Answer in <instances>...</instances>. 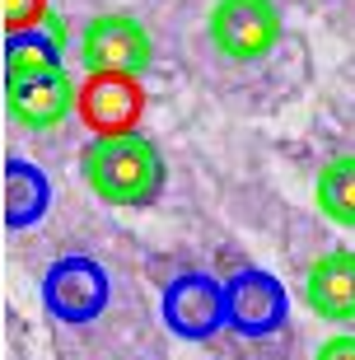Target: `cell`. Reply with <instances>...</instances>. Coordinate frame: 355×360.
Returning a JSON list of instances; mask_svg holds the SVG:
<instances>
[{
	"label": "cell",
	"instance_id": "obj_1",
	"mask_svg": "<svg viewBox=\"0 0 355 360\" xmlns=\"http://www.w3.org/2000/svg\"><path fill=\"white\" fill-rule=\"evenodd\" d=\"M5 103L10 117L28 131H52L75 112V80L61 66L56 33H19L5 38Z\"/></svg>",
	"mask_w": 355,
	"mask_h": 360
},
{
	"label": "cell",
	"instance_id": "obj_2",
	"mask_svg": "<svg viewBox=\"0 0 355 360\" xmlns=\"http://www.w3.org/2000/svg\"><path fill=\"white\" fill-rule=\"evenodd\" d=\"M79 174H84V183L98 201L122 206V211H141V206H155L164 197L169 164H164V150L150 136L108 131L84 146Z\"/></svg>",
	"mask_w": 355,
	"mask_h": 360
},
{
	"label": "cell",
	"instance_id": "obj_3",
	"mask_svg": "<svg viewBox=\"0 0 355 360\" xmlns=\"http://www.w3.org/2000/svg\"><path fill=\"white\" fill-rule=\"evenodd\" d=\"M155 61L150 28L131 14H98L79 33V66L98 80H136Z\"/></svg>",
	"mask_w": 355,
	"mask_h": 360
},
{
	"label": "cell",
	"instance_id": "obj_4",
	"mask_svg": "<svg viewBox=\"0 0 355 360\" xmlns=\"http://www.w3.org/2000/svg\"><path fill=\"white\" fill-rule=\"evenodd\" d=\"M280 33V5L276 0H215L211 10V42L229 61H262L276 52Z\"/></svg>",
	"mask_w": 355,
	"mask_h": 360
},
{
	"label": "cell",
	"instance_id": "obj_5",
	"mask_svg": "<svg viewBox=\"0 0 355 360\" xmlns=\"http://www.w3.org/2000/svg\"><path fill=\"white\" fill-rule=\"evenodd\" d=\"M108 300H112V285H108V271L84 253H66L56 257L47 276H42V304L47 314L61 323H93L103 319Z\"/></svg>",
	"mask_w": 355,
	"mask_h": 360
},
{
	"label": "cell",
	"instance_id": "obj_6",
	"mask_svg": "<svg viewBox=\"0 0 355 360\" xmlns=\"http://www.w3.org/2000/svg\"><path fill=\"white\" fill-rule=\"evenodd\" d=\"M159 314L169 323V333L183 342H211L215 333L229 328V300H224V281L206 276V271H187V276L164 285Z\"/></svg>",
	"mask_w": 355,
	"mask_h": 360
},
{
	"label": "cell",
	"instance_id": "obj_7",
	"mask_svg": "<svg viewBox=\"0 0 355 360\" xmlns=\"http://www.w3.org/2000/svg\"><path fill=\"white\" fill-rule=\"evenodd\" d=\"M224 300H229V333L238 337H271L290 319L285 285L262 267H238L224 281Z\"/></svg>",
	"mask_w": 355,
	"mask_h": 360
},
{
	"label": "cell",
	"instance_id": "obj_8",
	"mask_svg": "<svg viewBox=\"0 0 355 360\" xmlns=\"http://www.w3.org/2000/svg\"><path fill=\"white\" fill-rule=\"evenodd\" d=\"M304 304L328 323H355V253L351 248L314 257V267L304 271Z\"/></svg>",
	"mask_w": 355,
	"mask_h": 360
},
{
	"label": "cell",
	"instance_id": "obj_9",
	"mask_svg": "<svg viewBox=\"0 0 355 360\" xmlns=\"http://www.w3.org/2000/svg\"><path fill=\"white\" fill-rule=\"evenodd\" d=\"M47 201H52L47 174L33 169V164H24V160H10V169H5V215H10V225L24 229L33 220H42L47 215Z\"/></svg>",
	"mask_w": 355,
	"mask_h": 360
},
{
	"label": "cell",
	"instance_id": "obj_10",
	"mask_svg": "<svg viewBox=\"0 0 355 360\" xmlns=\"http://www.w3.org/2000/svg\"><path fill=\"white\" fill-rule=\"evenodd\" d=\"M314 201L332 225L355 229V155H337V160H328L318 169Z\"/></svg>",
	"mask_w": 355,
	"mask_h": 360
},
{
	"label": "cell",
	"instance_id": "obj_11",
	"mask_svg": "<svg viewBox=\"0 0 355 360\" xmlns=\"http://www.w3.org/2000/svg\"><path fill=\"white\" fill-rule=\"evenodd\" d=\"M314 360H355V333H337L314 351Z\"/></svg>",
	"mask_w": 355,
	"mask_h": 360
}]
</instances>
